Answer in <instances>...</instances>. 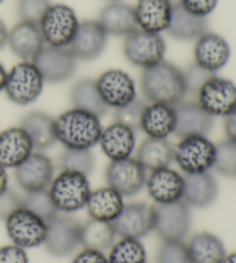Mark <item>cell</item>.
Segmentation results:
<instances>
[{"label": "cell", "instance_id": "6da1fadb", "mask_svg": "<svg viewBox=\"0 0 236 263\" xmlns=\"http://www.w3.org/2000/svg\"><path fill=\"white\" fill-rule=\"evenodd\" d=\"M141 89L150 103L176 106L187 95L183 70L172 63L160 62L143 69Z\"/></svg>", "mask_w": 236, "mask_h": 263}, {"label": "cell", "instance_id": "7a4b0ae2", "mask_svg": "<svg viewBox=\"0 0 236 263\" xmlns=\"http://www.w3.org/2000/svg\"><path fill=\"white\" fill-rule=\"evenodd\" d=\"M56 141L66 149H92L101 139V118L72 107L54 119Z\"/></svg>", "mask_w": 236, "mask_h": 263}, {"label": "cell", "instance_id": "3957f363", "mask_svg": "<svg viewBox=\"0 0 236 263\" xmlns=\"http://www.w3.org/2000/svg\"><path fill=\"white\" fill-rule=\"evenodd\" d=\"M47 190L58 213L66 215L86 208L92 191L88 176L67 170L54 176Z\"/></svg>", "mask_w": 236, "mask_h": 263}, {"label": "cell", "instance_id": "277c9868", "mask_svg": "<svg viewBox=\"0 0 236 263\" xmlns=\"http://www.w3.org/2000/svg\"><path fill=\"white\" fill-rule=\"evenodd\" d=\"M214 159L215 143L204 135L182 138L174 147V162L183 175L209 172L213 168Z\"/></svg>", "mask_w": 236, "mask_h": 263}, {"label": "cell", "instance_id": "5b68a950", "mask_svg": "<svg viewBox=\"0 0 236 263\" xmlns=\"http://www.w3.org/2000/svg\"><path fill=\"white\" fill-rule=\"evenodd\" d=\"M80 21L72 7L64 4L51 5L40 22L45 45L69 48L76 34Z\"/></svg>", "mask_w": 236, "mask_h": 263}, {"label": "cell", "instance_id": "8992f818", "mask_svg": "<svg viewBox=\"0 0 236 263\" xmlns=\"http://www.w3.org/2000/svg\"><path fill=\"white\" fill-rule=\"evenodd\" d=\"M44 83V79L34 63L21 62L7 73L4 91L14 104L26 106L42 95Z\"/></svg>", "mask_w": 236, "mask_h": 263}, {"label": "cell", "instance_id": "52a82bcc", "mask_svg": "<svg viewBox=\"0 0 236 263\" xmlns=\"http://www.w3.org/2000/svg\"><path fill=\"white\" fill-rule=\"evenodd\" d=\"M153 231L162 241H185L190 232L192 217L190 206L183 201L155 204Z\"/></svg>", "mask_w": 236, "mask_h": 263}, {"label": "cell", "instance_id": "ba28073f", "mask_svg": "<svg viewBox=\"0 0 236 263\" xmlns=\"http://www.w3.org/2000/svg\"><path fill=\"white\" fill-rule=\"evenodd\" d=\"M5 227L12 243L25 250L40 247L45 241L47 223L23 205L5 219Z\"/></svg>", "mask_w": 236, "mask_h": 263}, {"label": "cell", "instance_id": "9c48e42d", "mask_svg": "<svg viewBox=\"0 0 236 263\" xmlns=\"http://www.w3.org/2000/svg\"><path fill=\"white\" fill-rule=\"evenodd\" d=\"M122 50L131 65L145 69L163 62L166 43L160 34L136 29L126 37Z\"/></svg>", "mask_w": 236, "mask_h": 263}, {"label": "cell", "instance_id": "30bf717a", "mask_svg": "<svg viewBox=\"0 0 236 263\" xmlns=\"http://www.w3.org/2000/svg\"><path fill=\"white\" fill-rule=\"evenodd\" d=\"M196 96V102L213 118H225L236 109V84L215 74L202 84Z\"/></svg>", "mask_w": 236, "mask_h": 263}, {"label": "cell", "instance_id": "8fae6325", "mask_svg": "<svg viewBox=\"0 0 236 263\" xmlns=\"http://www.w3.org/2000/svg\"><path fill=\"white\" fill-rule=\"evenodd\" d=\"M82 223L68 215H56L47 222V231L44 247L49 254L55 257H65L81 246Z\"/></svg>", "mask_w": 236, "mask_h": 263}, {"label": "cell", "instance_id": "7c38bea8", "mask_svg": "<svg viewBox=\"0 0 236 263\" xmlns=\"http://www.w3.org/2000/svg\"><path fill=\"white\" fill-rule=\"evenodd\" d=\"M146 178V170L133 157L111 161L105 171L107 186L119 192L124 197L139 194L145 187Z\"/></svg>", "mask_w": 236, "mask_h": 263}, {"label": "cell", "instance_id": "4fadbf2b", "mask_svg": "<svg viewBox=\"0 0 236 263\" xmlns=\"http://www.w3.org/2000/svg\"><path fill=\"white\" fill-rule=\"evenodd\" d=\"M32 63L40 70L45 82L63 83L74 75L77 59L69 48L45 45Z\"/></svg>", "mask_w": 236, "mask_h": 263}, {"label": "cell", "instance_id": "5bb4252c", "mask_svg": "<svg viewBox=\"0 0 236 263\" xmlns=\"http://www.w3.org/2000/svg\"><path fill=\"white\" fill-rule=\"evenodd\" d=\"M96 84L108 109H119L137 98L133 78L122 69H108L99 75Z\"/></svg>", "mask_w": 236, "mask_h": 263}, {"label": "cell", "instance_id": "9a60e30c", "mask_svg": "<svg viewBox=\"0 0 236 263\" xmlns=\"http://www.w3.org/2000/svg\"><path fill=\"white\" fill-rule=\"evenodd\" d=\"M116 236L141 239L153 231V205L146 202L126 203L120 215L112 222Z\"/></svg>", "mask_w": 236, "mask_h": 263}, {"label": "cell", "instance_id": "2e32d148", "mask_svg": "<svg viewBox=\"0 0 236 263\" xmlns=\"http://www.w3.org/2000/svg\"><path fill=\"white\" fill-rule=\"evenodd\" d=\"M14 170L16 184L26 193L47 190L54 178V164L42 152H34Z\"/></svg>", "mask_w": 236, "mask_h": 263}, {"label": "cell", "instance_id": "e0dca14e", "mask_svg": "<svg viewBox=\"0 0 236 263\" xmlns=\"http://www.w3.org/2000/svg\"><path fill=\"white\" fill-rule=\"evenodd\" d=\"M150 199L155 204H169L182 201L185 177L172 167L151 171L145 182Z\"/></svg>", "mask_w": 236, "mask_h": 263}, {"label": "cell", "instance_id": "ac0fdd59", "mask_svg": "<svg viewBox=\"0 0 236 263\" xmlns=\"http://www.w3.org/2000/svg\"><path fill=\"white\" fill-rule=\"evenodd\" d=\"M230 46L223 36L206 31L196 40L193 48L195 64L206 72L215 74L228 64Z\"/></svg>", "mask_w": 236, "mask_h": 263}, {"label": "cell", "instance_id": "d6986e66", "mask_svg": "<svg viewBox=\"0 0 236 263\" xmlns=\"http://www.w3.org/2000/svg\"><path fill=\"white\" fill-rule=\"evenodd\" d=\"M175 107V128L178 138L204 135L207 136L213 128L214 118L210 116L197 102H181Z\"/></svg>", "mask_w": 236, "mask_h": 263}, {"label": "cell", "instance_id": "ffe728a7", "mask_svg": "<svg viewBox=\"0 0 236 263\" xmlns=\"http://www.w3.org/2000/svg\"><path fill=\"white\" fill-rule=\"evenodd\" d=\"M107 34L98 21L80 22L69 49L78 60H93L101 55L107 44Z\"/></svg>", "mask_w": 236, "mask_h": 263}, {"label": "cell", "instance_id": "44dd1931", "mask_svg": "<svg viewBox=\"0 0 236 263\" xmlns=\"http://www.w3.org/2000/svg\"><path fill=\"white\" fill-rule=\"evenodd\" d=\"M98 144L110 161L131 157L136 148V132L114 121L103 128Z\"/></svg>", "mask_w": 236, "mask_h": 263}, {"label": "cell", "instance_id": "7402d4cb", "mask_svg": "<svg viewBox=\"0 0 236 263\" xmlns=\"http://www.w3.org/2000/svg\"><path fill=\"white\" fill-rule=\"evenodd\" d=\"M34 152V145L21 126L0 132V165L3 167H17Z\"/></svg>", "mask_w": 236, "mask_h": 263}, {"label": "cell", "instance_id": "603a6c76", "mask_svg": "<svg viewBox=\"0 0 236 263\" xmlns=\"http://www.w3.org/2000/svg\"><path fill=\"white\" fill-rule=\"evenodd\" d=\"M8 45L17 58L32 62L45 43L38 25L20 21L9 30Z\"/></svg>", "mask_w": 236, "mask_h": 263}, {"label": "cell", "instance_id": "cb8c5ba5", "mask_svg": "<svg viewBox=\"0 0 236 263\" xmlns=\"http://www.w3.org/2000/svg\"><path fill=\"white\" fill-rule=\"evenodd\" d=\"M134 9L139 29L160 34L167 30L173 3L172 0H139Z\"/></svg>", "mask_w": 236, "mask_h": 263}, {"label": "cell", "instance_id": "d4e9b609", "mask_svg": "<svg viewBox=\"0 0 236 263\" xmlns=\"http://www.w3.org/2000/svg\"><path fill=\"white\" fill-rule=\"evenodd\" d=\"M97 21L107 36L127 37L139 29L134 7L121 2L106 5L102 9Z\"/></svg>", "mask_w": 236, "mask_h": 263}, {"label": "cell", "instance_id": "484cf974", "mask_svg": "<svg viewBox=\"0 0 236 263\" xmlns=\"http://www.w3.org/2000/svg\"><path fill=\"white\" fill-rule=\"evenodd\" d=\"M185 189L182 201L189 206L204 209L210 206L218 196V184L209 172L183 175Z\"/></svg>", "mask_w": 236, "mask_h": 263}, {"label": "cell", "instance_id": "4316f807", "mask_svg": "<svg viewBox=\"0 0 236 263\" xmlns=\"http://www.w3.org/2000/svg\"><path fill=\"white\" fill-rule=\"evenodd\" d=\"M175 128V107L151 103L146 105L143 117H142L141 130L152 139L167 140L169 135L174 134Z\"/></svg>", "mask_w": 236, "mask_h": 263}, {"label": "cell", "instance_id": "83f0119b", "mask_svg": "<svg viewBox=\"0 0 236 263\" xmlns=\"http://www.w3.org/2000/svg\"><path fill=\"white\" fill-rule=\"evenodd\" d=\"M29 136L35 152L50 149L58 142L54 118L42 111H32L23 117L20 124Z\"/></svg>", "mask_w": 236, "mask_h": 263}, {"label": "cell", "instance_id": "f1b7e54d", "mask_svg": "<svg viewBox=\"0 0 236 263\" xmlns=\"http://www.w3.org/2000/svg\"><path fill=\"white\" fill-rule=\"evenodd\" d=\"M207 17L188 12L180 4H173L167 32L178 41H193L207 31Z\"/></svg>", "mask_w": 236, "mask_h": 263}, {"label": "cell", "instance_id": "f546056e", "mask_svg": "<svg viewBox=\"0 0 236 263\" xmlns=\"http://www.w3.org/2000/svg\"><path fill=\"white\" fill-rule=\"evenodd\" d=\"M124 196L110 186L91 191L86 208L90 218L112 223L125 206Z\"/></svg>", "mask_w": 236, "mask_h": 263}, {"label": "cell", "instance_id": "4dcf8cb0", "mask_svg": "<svg viewBox=\"0 0 236 263\" xmlns=\"http://www.w3.org/2000/svg\"><path fill=\"white\" fill-rule=\"evenodd\" d=\"M186 245L192 263H221L227 254L221 239L207 231L192 234Z\"/></svg>", "mask_w": 236, "mask_h": 263}, {"label": "cell", "instance_id": "1f68e13d", "mask_svg": "<svg viewBox=\"0 0 236 263\" xmlns=\"http://www.w3.org/2000/svg\"><path fill=\"white\" fill-rule=\"evenodd\" d=\"M136 159L150 172L171 166L174 162V147L165 139L146 138L136 152Z\"/></svg>", "mask_w": 236, "mask_h": 263}, {"label": "cell", "instance_id": "d6a6232c", "mask_svg": "<svg viewBox=\"0 0 236 263\" xmlns=\"http://www.w3.org/2000/svg\"><path fill=\"white\" fill-rule=\"evenodd\" d=\"M70 102L75 109L90 112L99 118L108 111L99 95L96 80L93 79H82L75 82L70 89Z\"/></svg>", "mask_w": 236, "mask_h": 263}, {"label": "cell", "instance_id": "836d02e7", "mask_svg": "<svg viewBox=\"0 0 236 263\" xmlns=\"http://www.w3.org/2000/svg\"><path fill=\"white\" fill-rule=\"evenodd\" d=\"M116 233L112 223L90 218L82 224L81 246L89 250L105 252L115 242Z\"/></svg>", "mask_w": 236, "mask_h": 263}, {"label": "cell", "instance_id": "e575fe53", "mask_svg": "<svg viewBox=\"0 0 236 263\" xmlns=\"http://www.w3.org/2000/svg\"><path fill=\"white\" fill-rule=\"evenodd\" d=\"M107 260L108 263H146L148 254L141 239L120 238L110 248Z\"/></svg>", "mask_w": 236, "mask_h": 263}, {"label": "cell", "instance_id": "d590c367", "mask_svg": "<svg viewBox=\"0 0 236 263\" xmlns=\"http://www.w3.org/2000/svg\"><path fill=\"white\" fill-rule=\"evenodd\" d=\"M96 159L91 149H66L60 158L63 170L74 171L89 176L94 168Z\"/></svg>", "mask_w": 236, "mask_h": 263}, {"label": "cell", "instance_id": "8d00e7d4", "mask_svg": "<svg viewBox=\"0 0 236 263\" xmlns=\"http://www.w3.org/2000/svg\"><path fill=\"white\" fill-rule=\"evenodd\" d=\"M22 205L43 218L46 223L59 214L51 199L49 190L28 192L22 199Z\"/></svg>", "mask_w": 236, "mask_h": 263}, {"label": "cell", "instance_id": "74e56055", "mask_svg": "<svg viewBox=\"0 0 236 263\" xmlns=\"http://www.w3.org/2000/svg\"><path fill=\"white\" fill-rule=\"evenodd\" d=\"M214 170L225 177H236V143L229 140L215 144Z\"/></svg>", "mask_w": 236, "mask_h": 263}, {"label": "cell", "instance_id": "f35d334b", "mask_svg": "<svg viewBox=\"0 0 236 263\" xmlns=\"http://www.w3.org/2000/svg\"><path fill=\"white\" fill-rule=\"evenodd\" d=\"M146 105L148 104L144 101L136 98L129 104L114 110V121L137 132L141 129L142 117H143Z\"/></svg>", "mask_w": 236, "mask_h": 263}, {"label": "cell", "instance_id": "ab89813d", "mask_svg": "<svg viewBox=\"0 0 236 263\" xmlns=\"http://www.w3.org/2000/svg\"><path fill=\"white\" fill-rule=\"evenodd\" d=\"M155 263H192L185 241H163Z\"/></svg>", "mask_w": 236, "mask_h": 263}, {"label": "cell", "instance_id": "60d3db41", "mask_svg": "<svg viewBox=\"0 0 236 263\" xmlns=\"http://www.w3.org/2000/svg\"><path fill=\"white\" fill-rule=\"evenodd\" d=\"M50 6V0H18V17L21 21L40 25L42 17L44 16Z\"/></svg>", "mask_w": 236, "mask_h": 263}, {"label": "cell", "instance_id": "b9f144b4", "mask_svg": "<svg viewBox=\"0 0 236 263\" xmlns=\"http://www.w3.org/2000/svg\"><path fill=\"white\" fill-rule=\"evenodd\" d=\"M183 75H185L187 93H195V95H197L202 84L213 74L206 72V70L193 63L186 70H183Z\"/></svg>", "mask_w": 236, "mask_h": 263}, {"label": "cell", "instance_id": "7bdbcfd3", "mask_svg": "<svg viewBox=\"0 0 236 263\" xmlns=\"http://www.w3.org/2000/svg\"><path fill=\"white\" fill-rule=\"evenodd\" d=\"M22 206V197L13 190L7 189L0 194V219L5 220L9 215Z\"/></svg>", "mask_w": 236, "mask_h": 263}, {"label": "cell", "instance_id": "ee69618b", "mask_svg": "<svg viewBox=\"0 0 236 263\" xmlns=\"http://www.w3.org/2000/svg\"><path fill=\"white\" fill-rule=\"evenodd\" d=\"M219 0H179V4L195 15L207 17L214 11Z\"/></svg>", "mask_w": 236, "mask_h": 263}, {"label": "cell", "instance_id": "f6af8a7d", "mask_svg": "<svg viewBox=\"0 0 236 263\" xmlns=\"http://www.w3.org/2000/svg\"><path fill=\"white\" fill-rule=\"evenodd\" d=\"M0 263H29V257L25 248L12 243L0 247Z\"/></svg>", "mask_w": 236, "mask_h": 263}, {"label": "cell", "instance_id": "bcb514c9", "mask_svg": "<svg viewBox=\"0 0 236 263\" xmlns=\"http://www.w3.org/2000/svg\"><path fill=\"white\" fill-rule=\"evenodd\" d=\"M72 263H108V260L104 252L83 248L74 256Z\"/></svg>", "mask_w": 236, "mask_h": 263}, {"label": "cell", "instance_id": "7dc6e473", "mask_svg": "<svg viewBox=\"0 0 236 263\" xmlns=\"http://www.w3.org/2000/svg\"><path fill=\"white\" fill-rule=\"evenodd\" d=\"M224 129H225L226 136H227V140L236 143V109L232 112V114H229L227 117H225Z\"/></svg>", "mask_w": 236, "mask_h": 263}, {"label": "cell", "instance_id": "c3c4849f", "mask_svg": "<svg viewBox=\"0 0 236 263\" xmlns=\"http://www.w3.org/2000/svg\"><path fill=\"white\" fill-rule=\"evenodd\" d=\"M8 35L9 30L7 29L4 21L0 18V50L4 49L8 44Z\"/></svg>", "mask_w": 236, "mask_h": 263}, {"label": "cell", "instance_id": "681fc988", "mask_svg": "<svg viewBox=\"0 0 236 263\" xmlns=\"http://www.w3.org/2000/svg\"><path fill=\"white\" fill-rule=\"evenodd\" d=\"M8 189V175L6 168L0 165V194Z\"/></svg>", "mask_w": 236, "mask_h": 263}, {"label": "cell", "instance_id": "f907efd6", "mask_svg": "<svg viewBox=\"0 0 236 263\" xmlns=\"http://www.w3.org/2000/svg\"><path fill=\"white\" fill-rule=\"evenodd\" d=\"M7 70L5 68V66L0 63V92L4 91L5 89V84H6V80H7Z\"/></svg>", "mask_w": 236, "mask_h": 263}, {"label": "cell", "instance_id": "816d5d0a", "mask_svg": "<svg viewBox=\"0 0 236 263\" xmlns=\"http://www.w3.org/2000/svg\"><path fill=\"white\" fill-rule=\"evenodd\" d=\"M221 263H236V252L226 254V256L224 257V260Z\"/></svg>", "mask_w": 236, "mask_h": 263}, {"label": "cell", "instance_id": "f5cc1de1", "mask_svg": "<svg viewBox=\"0 0 236 263\" xmlns=\"http://www.w3.org/2000/svg\"><path fill=\"white\" fill-rule=\"evenodd\" d=\"M110 2H112V3H114V2H120V0H110Z\"/></svg>", "mask_w": 236, "mask_h": 263}, {"label": "cell", "instance_id": "db71d44e", "mask_svg": "<svg viewBox=\"0 0 236 263\" xmlns=\"http://www.w3.org/2000/svg\"><path fill=\"white\" fill-rule=\"evenodd\" d=\"M3 3V0H0V4H2Z\"/></svg>", "mask_w": 236, "mask_h": 263}]
</instances>
